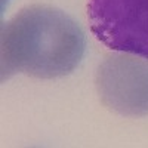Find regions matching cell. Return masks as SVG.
I'll return each mask as SVG.
<instances>
[{"mask_svg":"<svg viewBox=\"0 0 148 148\" xmlns=\"http://www.w3.org/2000/svg\"><path fill=\"white\" fill-rule=\"evenodd\" d=\"M84 52V31L70 15L45 5L25 8L2 30V80L15 73L37 79L68 76Z\"/></svg>","mask_w":148,"mask_h":148,"instance_id":"obj_1","label":"cell"},{"mask_svg":"<svg viewBox=\"0 0 148 148\" xmlns=\"http://www.w3.org/2000/svg\"><path fill=\"white\" fill-rule=\"evenodd\" d=\"M88 18L111 51L148 59V0H88Z\"/></svg>","mask_w":148,"mask_h":148,"instance_id":"obj_2","label":"cell"},{"mask_svg":"<svg viewBox=\"0 0 148 148\" xmlns=\"http://www.w3.org/2000/svg\"><path fill=\"white\" fill-rule=\"evenodd\" d=\"M96 89L105 107L121 116L148 114V62L136 55L114 53L96 73Z\"/></svg>","mask_w":148,"mask_h":148,"instance_id":"obj_3","label":"cell"}]
</instances>
